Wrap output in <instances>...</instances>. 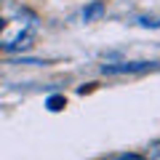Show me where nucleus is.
Instances as JSON below:
<instances>
[{"mask_svg": "<svg viewBox=\"0 0 160 160\" xmlns=\"http://www.w3.org/2000/svg\"><path fill=\"white\" fill-rule=\"evenodd\" d=\"M152 62H131V64H104V72H142V69H152Z\"/></svg>", "mask_w": 160, "mask_h": 160, "instance_id": "obj_1", "label": "nucleus"}, {"mask_svg": "<svg viewBox=\"0 0 160 160\" xmlns=\"http://www.w3.org/2000/svg\"><path fill=\"white\" fill-rule=\"evenodd\" d=\"M102 11H104V6H102V3H91V6H88L86 11H83V19H86V22H91L93 16H102Z\"/></svg>", "mask_w": 160, "mask_h": 160, "instance_id": "obj_2", "label": "nucleus"}, {"mask_svg": "<svg viewBox=\"0 0 160 160\" xmlns=\"http://www.w3.org/2000/svg\"><path fill=\"white\" fill-rule=\"evenodd\" d=\"M67 107V99L64 96H51L48 99V109H51V112H59V109H64Z\"/></svg>", "mask_w": 160, "mask_h": 160, "instance_id": "obj_3", "label": "nucleus"}, {"mask_svg": "<svg viewBox=\"0 0 160 160\" xmlns=\"http://www.w3.org/2000/svg\"><path fill=\"white\" fill-rule=\"evenodd\" d=\"M144 160H160V142H155L152 147H149V155Z\"/></svg>", "mask_w": 160, "mask_h": 160, "instance_id": "obj_4", "label": "nucleus"}, {"mask_svg": "<svg viewBox=\"0 0 160 160\" xmlns=\"http://www.w3.org/2000/svg\"><path fill=\"white\" fill-rule=\"evenodd\" d=\"M112 160H144L142 155H120V158H112Z\"/></svg>", "mask_w": 160, "mask_h": 160, "instance_id": "obj_5", "label": "nucleus"}, {"mask_svg": "<svg viewBox=\"0 0 160 160\" xmlns=\"http://www.w3.org/2000/svg\"><path fill=\"white\" fill-rule=\"evenodd\" d=\"M3 27H6V22H3V19H0V29H3Z\"/></svg>", "mask_w": 160, "mask_h": 160, "instance_id": "obj_6", "label": "nucleus"}]
</instances>
